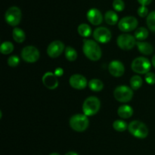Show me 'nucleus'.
I'll return each instance as SVG.
<instances>
[{
  "mask_svg": "<svg viewBox=\"0 0 155 155\" xmlns=\"http://www.w3.org/2000/svg\"><path fill=\"white\" fill-rule=\"evenodd\" d=\"M83 51L85 55L92 61H97L101 58L102 51L95 41L92 39H84Z\"/></svg>",
  "mask_w": 155,
  "mask_h": 155,
  "instance_id": "obj_1",
  "label": "nucleus"
},
{
  "mask_svg": "<svg viewBox=\"0 0 155 155\" xmlns=\"http://www.w3.org/2000/svg\"><path fill=\"white\" fill-rule=\"evenodd\" d=\"M70 127L71 129L78 133H82L88 128L89 125V120L87 116L82 114H77L70 119Z\"/></svg>",
  "mask_w": 155,
  "mask_h": 155,
  "instance_id": "obj_2",
  "label": "nucleus"
},
{
  "mask_svg": "<svg viewBox=\"0 0 155 155\" xmlns=\"http://www.w3.org/2000/svg\"><path fill=\"white\" fill-rule=\"evenodd\" d=\"M101 107V102L97 97L90 96L86 98L83 104V114L86 116H93L96 114Z\"/></svg>",
  "mask_w": 155,
  "mask_h": 155,
  "instance_id": "obj_3",
  "label": "nucleus"
},
{
  "mask_svg": "<svg viewBox=\"0 0 155 155\" xmlns=\"http://www.w3.org/2000/svg\"><path fill=\"white\" fill-rule=\"evenodd\" d=\"M130 134L138 139H145L148 135V129L144 123L139 120L132 121L128 126Z\"/></svg>",
  "mask_w": 155,
  "mask_h": 155,
  "instance_id": "obj_4",
  "label": "nucleus"
},
{
  "mask_svg": "<svg viewBox=\"0 0 155 155\" xmlns=\"http://www.w3.org/2000/svg\"><path fill=\"white\" fill-rule=\"evenodd\" d=\"M151 64L148 58L144 57H138L133 61L131 68L135 73L139 74H146L150 72Z\"/></svg>",
  "mask_w": 155,
  "mask_h": 155,
  "instance_id": "obj_5",
  "label": "nucleus"
},
{
  "mask_svg": "<svg viewBox=\"0 0 155 155\" xmlns=\"http://www.w3.org/2000/svg\"><path fill=\"white\" fill-rule=\"evenodd\" d=\"M21 9L17 6H12L10 7L5 14V20L8 24L12 27H16L20 24L21 21Z\"/></svg>",
  "mask_w": 155,
  "mask_h": 155,
  "instance_id": "obj_6",
  "label": "nucleus"
},
{
  "mask_svg": "<svg viewBox=\"0 0 155 155\" xmlns=\"http://www.w3.org/2000/svg\"><path fill=\"white\" fill-rule=\"evenodd\" d=\"M114 97L120 102H128L133 97V91L127 86H117L114 91Z\"/></svg>",
  "mask_w": 155,
  "mask_h": 155,
  "instance_id": "obj_7",
  "label": "nucleus"
},
{
  "mask_svg": "<svg viewBox=\"0 0 155 155\" xmlns=\"http://www.w3.org/2000/svg\"><path fill=\"white\" fill-rule=\"evenodd\" d=\"M21 58L23 60L28 63H34L39 58V51L37 48L33 45H27L24 47L21 51Z\"/></svg>",
  "mask_w": 155,
  "mask_h": 155,
  "instance_id": "obj_8",
  "label": "nucleus"
},
{
  "mask_svg": "<svg viewBox=\"0 0 155 155\" xmlns=\"http://www.w3.org/2000/svg\"><path fill=\"white\" fill-rule=\"evenodd\" d=\"M136 42L135 36L127 33L120 35L117 39V45L123 50L132 49L136 45Z\"/></svg>",
  "mask_w": 155,
  "mask_h": 155,
  "instance_id": "obj_9",
  "label": "nucleus"
},
{
  "mask_svg": "<svg viewBox=\"0 0 155 155\" xmlns=\"http://www.w3.org/2000/svg\"><path fill=\"white\" fill-rule=\"evenodd\" d=\"M138 27V20L135 17L127 16L123 18L118 23V28L123 32H131Z\"/></svg>",
  "mask_w": 155,
  "mask_h": 155,
  "instance_id": "obj_10",
  "label": "nucleus"
},
{
  "mask_svg": "<svg viewBox=\"0 0 155 155\" xmlns=\"http://www.w3.org/2000/svg\"><path fill=\"white\" fill-rule=\"evenodd\" d=\"M64 50V44L61 41H53L48 45L47 48V54L49 57L55 58L59 57Z\"/></svg>",
  "mask_w": 155,
  "mask_h": 155,
  "instance_id": "obj_11",
  "label": "nucleus"
},
{
  "mask_svg": "<svg viewBox=\"0 0 155 155\" xmlns=\"http://www.w3.org/2000/svg\"><path fill=\"white\" fill-rule=\"evenodd\" d=\"M93 37L100 43H107L111 39V32L104 27H98L94 31Z\"/></svg>",
  "mask_w": 155,
  "mask_h": 155,
  "instance_id": "obj_12",
  "label": "nucleus"
},
{
  "mask_svg": "<svg viewBox=\"0 0 155 155\" xmlns=\"http://www.w3.org/2000/svg\"><path fill=\"white\" fill-rule=\"evenodd\" d=\"M69 83L71 87L78 90L85 89L88 83L86 78L81 74H74L70 77Z\"/></svg>",
  "mask_w": 155,
  "mask_h": 155,
  "instance_id": "obj_13",
  "label": "nucleus"
},
{
  "mask_svg": "<svg viewBox=\"0 0 155 155\" xmlns=\"http://www.w3.org/2000/svg\"><path fill=\"white\" fill-rule=\"evenodd\" d=\"M108 71L113 77H120L124 75V72H125V68L122 62L117 60H114L112 61L109 64Z\"/></svg>",
  "mask_w": 155,
  "mask_h": 155,
  "instance_id": "obj_14",
  "label": "nucleus"
},
{
  "mask_svg": "<svg viewBox=\"0 0 155 155\" xmlns=\"http://www.w3.org/2000/svg\"><path fill=\"white\" fill-rule=\"evenodd\" d=\"M42 83L48 89H55L58 86V80L54 74L51 72H46L42 77Z\"/></svg>",
  "mask_w": 155,
  "mask_h": 155,
  "instance_id": "obj_15",
  "label": "nucleus"
},
{
  "mask_svg": "<svg viewBox=\"0 0 155 155\" xmlns=\"http://www.w3.org/2000/svg\"><path fill=\"white\" fill-rule=\"evenodd\" d=\"M87 19L93 25H100L103 21L102 14L98 9L91 8L87 12Z\"/></svg>",
  "mask_w": 155,
  "mask_h": 155,
  "instance_id": "obj_16",
  "label": "nucleus"
},
{
  "mask_svg": "<svg viewBox=\"0 0 155 155\" xmlns=\"http://www.w3.org/2000/svg\"><path fill=\"white\" fill-rule=\"evenodd\" d=\"M136 45H137L138 50L142 54H145V55H149V54H152L153 51H154L153 46L148 42L139 41V42H136Z\"/></svg>",
  "mask_w": 155,
  "mask_h": 155,
  "instance_id": "obj_17",
  "label": "nucleus"
},
{
  "mask_svg": "<svg viewBox=\"0 0 155 155\" xmlns=\"http://www.w3.org/2000/svg\"><path fill=\"white\" fill-rule=\"evenodd\" d=\"M117 114L119 117L123 119H128L131 117L133 114V110L132 107L127 104H124L119 107L117 110Z\"/></svg>",
  "mask_w": 155,
  "mask_h": 155,
  "instance_id": "obj_18",
  "label": "nucleus"
},
{
  "mask_svg": "<svg viewBox=\"0 0 155 155\" xmlns=\"http://www.w3.org/2000/svg\"><path fill=\"white\" fill-rule=\"evenodd\" d=\"M12 36L15 42H18V43H22L24 40H25V33L23 30L18 27H15L12 31Z\"/></svg>",
  "mask_w": 155,
  "mask_h": 155,
  "instance_id": "obj_19",
  "label": "nucleus"
},
{
  "mask_svg": "<svg viewBox=\"0 0 155 155\" xmlns=\"http://www.w3.org/2000/svg\"><path fill=\"white\" fill-rule=\"evenodd\" d=\"M104 20L109 25H115L118 21V16L114 11H107L104 15Z\"/></svg>",
  "mask_w": 155,
  "mask_h": 155,
  "instance_id": "obj_20",
  "label": "nucleus"
},
{
  "mask_svg": "<svg viewBox=\"0 0 155 155\" xmlns=\"http://www.w3.org/2000/svg\"><path fill=\"white\" fill-rule=\"evenodd\" d=\"M89 89L93 92H101L104 88V83L98 79H92L88 83Z\"/></svg>",
  "mask_w": 155,
  "mask_h": 155,
  "instance_id": "obj_21",
  "label": "nucleus"
},
{
  "mask_svg": "<svg viewBox=\"0 0 155 155\" xmlns=\"http://www.w3.org/2000/svg\"><path fill=\"white\" fill-rule=\"evenodd\" d=\"M149 35L148 33V30H147L145 27H139L137 30L135 31V38L136 39H138L139 41H142L145 40V39H147Z\"/></svg>",
  "mask_w": 155,
  "mask_h": 155,
  "instance_id": "obj_22",
  "label": "nucleus"
},
{
  "mask_svg": "<svg viewBox=\"0 0 155 155\" xmlns=\"http://www.w3.org/2000/svg\"><path fill=\"white\" fill-rule=\"evenodd\" d=\"M77 30H78L79 34L83 37H88L92 33V29L90 26L87 24H81L79 25Z\"/></svg>",
  "mask_w": 155,
  "mask_h": 155,
  "instance_id": "obj_23",
  "label": "nucleus"
},
{
  "mask_svg": "<svg viewBox=\"0 0 155 155\" xmlns=\"http://www.w3.org/2000/svg\"><path fill=\"white\" fill-rule=\"evenodd\" d=\"M65 58L69 61H74L77 58V52L73 47L68 46L64 50Z\"/></svg>",
  "mask_w": 155,
  "mask_h": 155,
  "instance_id": "obj_24",
  "label": "nucleus"
},
{
  "mask_svg": "<svg viewBox=\"0 0 155 155\" xmlns=\"http://www.w3.org/2000/svg\"><path fill=\"white\" fill-rule=\"evenodd\" d=\"M142 83H143V81H142V77L138 75L133 76L130 80V86L133 90H138L142 86Z\"/></svg>",
  "mask_w": 155,
  "mask_h": 155,
  "instance_id": "obj_25",
  "label": "nucleus"
},
{
  "mask_svg": "<svg viewBox=\"0 0 155 155\" xmlns=\"http://www.w3.org/2000/svg\"><path fill=\"white\" fill-rule=\"evenodd\" d=\"M14 45L9 41H6L2 43L1 47H0V51L3 54H8L13 51Z\"/></svg>",
  "mask_w": 155,
  "mask_h": 155,
  "instance_id": "obj_26",
  "label": "nucleus"
},
{
  "mask_svg": "<svg viewBox=\"0 0 155 155\" xmlns=\"http://www.w3.org/2000/svg\"><path fill=\"white\" fill-rule=\"evenodd\" d=\"M128 126L125 121L121 120H117L113 123V128L117 132H124L128 128Z\"/></svg>",
  "mask_w": 155,
  "mask_h": 155,
  "instance_id": "obj_27",
  "label": "nucleus"
},
{
  "mask_svg": "<svg viewBox=\"0 0 155 155\" xmlns=\"http://www.w3.org/2000/svg\"><path fill=\"white\" fill-rule=\"evenodd\" d=\"M146 22L149 30H151L152 32H155V11L148 14L147 16Z\"/></svg>",
  "mask_w": 155,
  "mask_h": 155,
  "instance_id": "obj_28",
  "label": "nucleus"
},
{
  "mask_svg": "<svg viewBox=\"0 0 155 155\" xmlns=\"http://www.w3.org/2000/svg\"><path fill=\"white\" fill-rule=\"evenodd\" d=\"M113 8L117 12H122L125 8V3L123 0H114Z\"/></svg>",
  "mask_w": 155,
  "mask_h": 155,
  "instance_id": "obj_29",
  "label": "nucleus"
},
{
  "mask_svg": "<svg viewBox=\"0 0 155 155\" xmlns=\"http://www.w3.org/2000/svg\"><path fill=\"white\" fill-rule=\"evenodd\" d=\"M20 63V59L18 56L12 55L10 56L8 59V64L12 68H15L18 66Z\"/></svg>",
  "mask_w": 155,
  "mask_h": 155,
  "instance_id": "obj_30",
  "label": "nucleus"
},
{
  "mask_svg": "<svg viewBox=\"0 0 155 155\" xmlns=\"http://www.w3.org/2000/svg\"><path fill=\"white\" fill-rule=\"evenodd\" d=\"M145 81L149 85L155 84V74L154 73L148 72L145 74Z\"/></svg>",
  "mask_w": 155,
  "mask_h": 155,
  "instance_id": "obj_31",
  "label": "nucleus"
},
{
  "mask_svg": "<svg viewBox=\"0 0 155 155\" xmlns=\"http://www.w3.org/2000/svg\"><path fill=\"white\" fill-rule=\"evenodd\" d=\"M138 15L141 17V18H145V17L148 15V9L146 6H141L138 8Z\"/></svg>",
  "mask_w": 155,
  "mask_h": 155,
  "instance_id": "obj_32",
  "label": "nucleus"
},
{
  "mask_svg": "<svg viewBox=\"0 0 155 155\" xmlns=\"http://www.w3.org/2000/svg\"><path fill=\"white\" fill-rule=\"evenodd\" d=\"M64 74V71L62 68H57V69L55 70V71H54V74L56 75V77H61L62 75H63Z\"/></svg>",
  "mask_w": 155,
  "mask_h": 155,
  "instance_id": "obj_33",
  "label": "nucleus"
},
{
  "mask_svg": "<svg viewBox=\"0 0 155 155\" xmlns=\"http://www.w3.org/2000/svg\"><path fill=\"white\" fill-rule=\"evenodd\" d=\"M137 1L139 2V4L142 5V6H146L148 5L149 4H151L152 0H137Z\"/></svg>",
  "mask_w": 155,
  "mask_h": 155,
  "instance_id": "obj_34",
  "label": "nucleus"
},
{
  "mask_svg": "<svg viewBox=\"0 0 155 155\" xmlns=\"http://www.w3.org/2000/svg\"><path fill=\"white\" fill-rule=\"evenodd\" d=\"M65 155H78V154L74 151H70V152H68Z\"/></svg>",
  "mask_w": 155,
  "mask_h": 155,
  "instance_id": "obj_35",
  "label": "nucleus"
},
{
  "mask_svg": "<svg viewBox=\"0 0 155 155\" xmlns=\"http://www.w3.org/2000/svg\"><path fill=\"white\" fill-rule=\"evenodd\" d=\"M151 63H152V65L155 68V54L154 56H153L152 60H151Z\"/></svg>",
  "mask_w": 155,
  "mask_h": 155,
  "instance_id": "obj_36",
  "label": "nucleus"
},
{
  "mask_svg": "<svg viewBox=\"0 0 155 155\" xmlns=\"http://www.w3.org/2000/svg\"><path fill=\"white\" fill-rule=\"evenodd\" d=\"M49 155H60L59 154H58V153H52V154H49Z\"/></svg>",
  "mask_w": 155,
  "mask_h": 155,
  "instance_id": "obj_37",
  "label": "nucleus"
}]
</instances>
